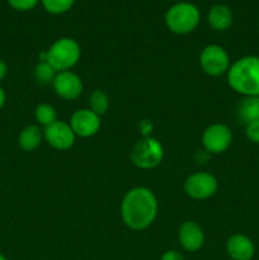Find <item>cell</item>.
<instances>
[{
    "instance_id": "cell-3",
    "label": "cell",
    "mask_w": 259,
    "mask_h": 260,
    "mask_svg": "<svg viewBox=\"0 0 259 260\" xmlns=\"http://www.w3.org/2000/svg\"><path fill=\"white\" fill-rule=\"evenodd\" d=\"M165 23L172 32L187 35L200 23V10L192 3H178L167 12Z\"/></svg>"
},
{
    "instance_id": "cell-5",
    "label": "cell",
    "mask_w": 259,
    "mask_h": 260,
    "mask_svg": "<svg viewBox=\"0 0 259 260\" xmlns=\"http://www.w3.org/2000/svg\"><path fill=\"white\" fill-rule=\"evenodd\" d=\"M163 146L154 137H144L137 142L130 154V159L141 169H152L161 162Z\"/></svg>"
},
{
    "instance_id": "cell-22",
    "label": "cell",
    "mask_w": 259,
    "mask_h": 260,
    "mask_svg": "<svg viewBox=\"0 0 259 260\" xmlns=\"http://www.w3.org/2000/svg\"><path fill=\"white\" fill-rule=\"evenodd\" d=\"M245 134H246V137H248L253 144L259 145V119L246 124Z\"/></svg>"
},
{
    "instance_id": "cell-2",
    "label": "cell",
    "mask_w": 259,
    "mask_h": 260,
    "mask_svg": "<svg viewBox=\"0 0 259 260\" xmlns=\"http://www.w3.org/2000/svg\"><path fill=\"white\" fill-rule=\"evenodd\" d=\"M228 83L244 96H259V56L236 60L228 71Z\"/></svg>"
},
{
    "instance_id": "cell-20",
    "label": "cell",
    "mask_w": 259,
    "mask_h": 260,
    "mask_svg": "<svg viewBox=\"0 0 259 260\" xmlns=\"http://www.w3.org/2000/svg\"><path fill=\"white\" fill-rule=\"evenodd\" d=\"M40 2L51 14H62L71 9L75 0H40Z\"/></svg>"
},
{
    "instance_id": "cell-16",
    "label": "cell",
    "mask_w": 259,
    "mask_h": 260,
    "mask_svg": "<svg viewBox=\"0 0 259 260\" xmlns=\"http://www.w3.org/2000/svg\"><path fill=\"white\" fill-rule=\"evenodd\" d=\"M41 141H42V132L37 126L25 127L18 137V144H19L20 149L24 151L36 150L41 145Z\"/></svg>"
},
{
    "instance_id": "cell-7",
    "label": "cell",
    "mask_w": 259,
    "mask_h": 260,
    "mask_svg": "<svg viewBox=\"0 0 259 260\" xmlns=\"http://www.w3.org/2000/svg\"><path fill=\"white\" fill-rule=\"evenodd\" d=\"M231 141H233V134L226 124H211L203 132V146H205L206 151L211 152V154H221V152L226 151L231 145Z\"/></svg>"
},
{
    "instance_id": "cell-27",
    "label": "cell",
    "mask_w": 259,
    "mask_h": 260,
    "mask_svg": "<svg viewBox=\"0 0 259 260\" xmlns=\"http://www.w3.org/2000/svg\"><path fill=\"white\" fill-rule=\"evenodd\" d=\"M0 260H8V259L5 258V255H3V254L0 253Z\"/></svg>"
},
{
    "instance_id": "cell-19",
    "label": "cell",
    "mask_w": 259,
    "mask_h": 260,
    "mask_svg": "<svg viewBox=\"0 0 259 260\" xmlns=\"http://www.w3.org/2000/svg\"><path fill=\"white\" fill-rule=\"evenodd\" d=\"M35 116L36 119L38 121V123L43 124V126H48V124L57 121V114H56L55 108H53L51 104L43 103L36 107Z\"/></svg>"
},
{
    "instance_id": "cell-24",
    "label": "cell",
    "mask_w": 259,
    "mask_h": 260,
    "mask_svg": "<svg viewBox=\"0 0 259 260\" xmlns=\"http://www.w3.org/2000/svg\"><path fill=\"white\" fill-rule=\"evenodd\" d=\"M140 129H141L142 135H144L145 137H149L150 132H151L152 129V123L150 121H147V119H144V121L140 123Z\"/></svg>"
},
{
    "instance_id": "cell-11",
    "label": "cell",
    "mask_w": 259,
    "mask_h": 260,
    "mask_svg": "<svg viewBox=\"0 0 259 260\" xmlns=\"http://www.w3.org/2000/svg\"><path fill=\"white\" fill-rule=\"evenodd\" d=\"M53 89L56 94L68 101H74L79 98L83 91V83L81 79L71 71H61L57 73L53 80Z\"/></svg>"
},
{
    "instance_id": "cell-14",
    "label": "cell",
    "mask_w": 259,
    "mask_h": 260,
    "mask_svg": "<svg viewBox=\"0 0 259 260\" xmlns=\"http://www.w3.org/2000/svg\"><path fill=\"white\" fill-rule=\"evenodd\" d=\"M208 23L216 30H226L233 24V13L226 5L217 4L212 7L207 15Z\"/></svg>"
},
{
    "instance_id": "cell-21",
    "label": "cell",
    "mask_w": 259,
    "mask_h": 260,
    "mask_svg": "<svg viewBox=\"0 0 259 260\" xmlns=\"http://www.w3.org/2000/svg\"><path fill=\"white\" fill-rule=\"evenodd\" d=\"M40 0H8L10 7L19 12H27V10L33 9L38 4Z\"/></svg>"
},
{
    "instance_id": "cell-18",
    "label": "cell",
    "mask_w": 259,
    "mask_h": 260,
    "mask_svg": "<svg viewBox=\"0 0 259 260\" xmlns=\"http://www.w3.org/2000/svg\"><path fill=\"white\" fill-rule=\"evenodd\" d=\"M89 103H90V111H93L94 113L98 114L99 117L108 111V95L102 90H94L93 93H91L90 98H89Z\"/></svg>"
},
{
    "instance_id": "cell-1",
    "label": "cell",
    "mask_w": 259,
    "mask_h": 260,
    "mask_svg": "<svg viewBox=\"0 0 259 260\" xmlns=\"http://www.w3.org/2000/svg\"><path fill=\"white\" fill-rule=\"evenodd\" d=\"M156 213V197L147 188H134L126 193L122 201V220L132 230H144L149 228L154 222Z\"/></svg>"
},
{
    "instance_id": "cell-12",
    "label": "cell",
    "mask_w": 259,
    "mask_h": 260,
    "mask_svg": "<svg viewBox=\"0 0 259 260\" xmlns=\"http://www.w3.org/2000/svg\"><path fill=\"white\" fill-rule=\"evenodd\" d=\"M179 243L185 250L197 251L205 244V234L201 226L193 221H185L179 228L178 233Z\"/></svg>"
},
{
    "instance_id": "cell-15",
    "label": "cell",
    "mask_w": 259,
    "mask_h": 260,
    "mask_svg": "<svg viewBox=\"0 0 259 260\" xmlns=\"http://www.w3.org/2000/svg\"><path fill=\"white\" fill-rule=\"evenodd\" d=\"M238 117L245 124L259 119V96H245L238 107Z\"/></svg>"
},
{
    "instance_id": "cell-9",
    "label": "cell",
    "mask_w": 259,
    "mask_h": 260,
    "mask_svg": "<svg viewBox=\"0 0 259 260\" xmlns=\"http://www.w3.org/2000/svg\"><path fill=\"white\" fill-rule=\"evenodd\" d=\"M75 136L73 128L69 123L63 121H55L45 128V139L53 149L68 150L75 142Z\"/></svg>"
},
{
    "instance_id": "cell-17",
    "label": "cell",
    "mask_w": 259,
    "mask_h": 260,
    "mask_svg": "<svg viewBox=\"0 0 259 260\" xmlns=\"http://www.w3.org/2000/svg\"><path fill=\"white\" fill-rule=\"evenodd\" d=\"M57 71L50 65L48 61H40L35 69V78L38 84L41 85H47V84L53 83Z\"/></svg>"
},
{
    "instance_id": "cell-26",
    "label": "cell",
    "mask_w": 259,
    "mask_h": 260,
    "mask_svg": "<svg viewBox=\"0 0 259 260\" xmlns=\"http://www.w3.org/2000/svg\"><path fill=\"white\" fill-rule=\"evenodd\" d=\"M5 101H7V95H5L4 89H3L2 86H0V109H2L3 107H4Z\"/></svg>"
},
{
    "instance_id": "cell-25",
    "label": "cell",
    "mask_w": 259,
    "mask_h": 260,
    "mask_svg": "<svg viewBox=\"0 0 259 260\" xmlns=\"http://www.w3.org/2000/svg\"><path fill=\"white\" fill-rule=\"evenodd\" d=\"M7 74H8L7 63H5L3 60H0V81L4 80V78L7 76Z\"/></svg>"
},
{
    "instance_id": "cell-10",
    "label": "cell",
    "mask_w": 259,
    "mask_h": 260,
    "mask_svg": "<svg viewBox=\"0 0 259 260\" xmlns=\"http://www.w3.org/2000/svg\"><path fill=\"white\" fill-rule=\"evenodd\" d=\"M70 126L76 136L90 137L101 128V117L90 109H80L73 114Z\"/></svg>"
},
{
    "instance_id": "cell-8",
    "label": "cell",
    "mask_w": 259,
    "mask_h": 260,
    "mask_svg": "<svg viewBox=\"0 0 259 260\" xmlns=\"http://www.w3.org/2000/svg\"><path fill=\"white\" fill-rule=\"evenodd\" d=\"M185 192L195 200H206L217 190V180L208 173H195L185 180Z\"/></svg>"
},
{
    "instance_id": "cell-6",
    "label": "cell",
    "mask_w": 259,
    "mask_h": 260,
    "mask_svg": "<svg viewBox=\"0 0 259 260\" xmlns=\"http://www.w3.org/2000/svg\"><path fill=\"white\" fill-rule=\"evenodd\" d=\"M201 68L210 76H220L230 69V58L221 46L210 45L203 48L200 56Z\"/></svg>"
},
{
    "instance_id": "cell-23",
    "label": "cell",
    "mask_w": 259,
    "mask_h": 260,
    "mask_svg": "<svg viewBox=\"0 0 259 260\" xmlns=\"http://www.w3.org/2000/svg\"><path fill=\"white\" fill-rule=\"evenodd\" d=\"M161 260H184V256L177 250H168L163 254Z\"/></svg>"
},
{
    "instance_id": "cell-13",
    "label": "cell",
    "mask_w": 259,
    "mask_h": 260,
    "mask_svg": "<svg viewBox=\"0 0 259 260\" xmlns=\"http://www.w3.org/2000/svg\"><path fill=\"white\" fill-rule=\"evenodd\" d=\"M226 251L233 260H251L255 254L254 243L243 234H235L229 238Z\"/></svg>"
},
{
    "instance_id": "cell-4",
    "label": "cell",
    "mask_w": 259,
    "mask_h": 260,
    "mask_svg": "<svg viewBox=\"0 0 259 260\" xmlns=\"http://www.w3.org/2000/svg\"><path fill=\"white\" fill-rule=\"evenodd\" d=\"M81 50L79 43L73 38L57 40L47 50V61L57 73L69 71L78 63Z\"/></svg>"
}]
</instances>
